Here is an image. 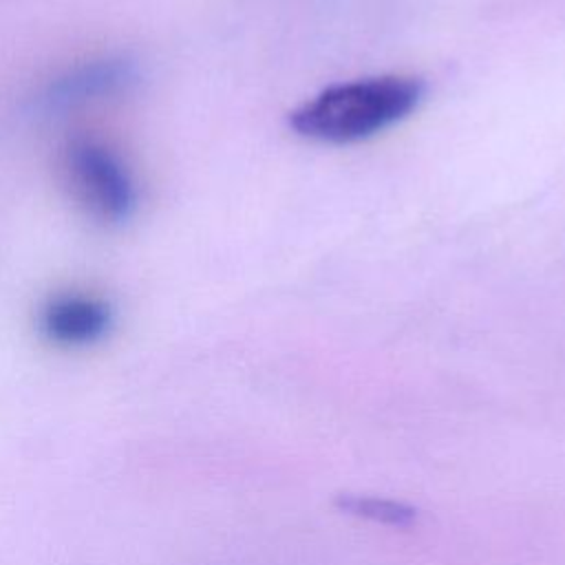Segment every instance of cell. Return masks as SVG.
Returning <instances> with one entry per match:
<instances>
[{
  "mask_svg": "<svg viewBox=\"0 0 565 565\" xmlns=\"http://www.w3.org/2000/svg\"><path fill=\"white\" fill-rule=\"evenodd\" d=\"M424 90V82L411 75L342 82L300 104L289 124L296 135L318 143H358L406 119L422 104Z\"/></svg>",
  "mask_w": 565,
  "mask_h": 565,
  "instance_id": "1",
  "label": "cell"
},
{
  "mask_svg": "<svg viewBox=\"0 0 565 565\" xmlns=\"http://www.w3.org/2000/svg\"><path fill=\"white\" fill-rule=\"evenodd\" d=\"M137 79L135 62L126 57H99L77 64L55 77L42 95L46 110H66L90 99L126 90Z\"/></svg>",
  "mask_w": 565,
  "mask_h": 565,
  "instance_id": "3",
  "label": "cell"
},
{
  "mask_svg": "<svg viewBox=\"0 0 565 565\" xmlns=\"http://www.w3.org/2000/svg\"><path fill=\"white\" fill-rule=\"evenodd\" d=\"M333 508L342 514L386 527H411L419 516L417 508L406 501L366 492H338L333 497Z\"/></svg>",
  "mask_w": 565,
  "mask_h": 565,
  "instance_id": "5",
  "label": "cell"
},
{
  "mask_svg": "<svg viewBox=\"0 0 565 565\" xmlns=\"http://www.w3.org/2000/svg\"><path fill=\"white\" fill-rule=\"evenodd\" d=\"M113 324L106 300L86 294L53 296L40 311V329L60 347H88L102 340Z\"/></svg>",
  "mask_w": 565,
  "mask_h": 565,
  "instance_id": "4",
  "label": "cell"
},
{
  "mask_svg": "<svg viewBox=\"0 0 565 565\" xmlns=\"http://www.w3.org/2000/svg\"><path fill=\"white\" fill-rule=\"evenodd\" d=\"M64 172L84 210L108 225L124 223L137 207V188L124 161L99 139L75 137L64 148Z\"/></svg>",
  "mask_w": 565,
  "mask_h": 565,
  "instance_id": "2",
  "label": "cell"
}]
</instances>
